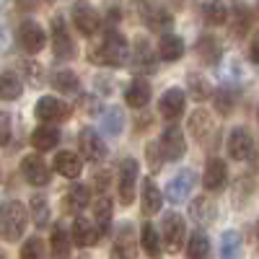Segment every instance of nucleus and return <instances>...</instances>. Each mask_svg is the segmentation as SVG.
Instances as JSON below:
<instances>
[{
  "mask_svg": "<svg viewBox=\"0 0 259 259\" xmlns=\"http://www.w3.org/2000/svg\"><path fill=\"white\" fill-rule=\"evenodd\" d=\"M26 223H29V210L24 207V202L8 200L0 205V239L18 241L26 231Z\"/></svg>",
  "mask_w": 259,
  "mask_h": 259,
  "instance_id": "1",
  "label": "nucleus"
},
{
  "mask_svg": "<svg viewBox=\"0 0 259 259\" xmlns=\"http://www.w3.org/2000/svg\"><path fill=\"white\" fill-rule=\"evenodd\" d=\"M94 60L101 62V65H109V68H124L127 60H130V45H127V39L117 29H109V31L104 34L99 50L94 52Z\"/></svg>",
  "mask_w": 259,
  "mask_h": 259,
  "instance_id": "2",
  "label": "nucleus"
},
{
  "mask_svg": "<svg viewBox=\"0 0 259 259\" xmlns=\"http://www.w3.org/2000/svg\"><path fill=\"white\" fill-rule=\"evenodd\" d=\"M138 13L143 18V24L148 29H153V31L166 34V31H171V26H174V16H171L166 8L150 3V0H140V3H138Z\"/></svg>",
  "mask_w": 259,
  "mask_h": 259,
  "instance_id": "3",
  "label": "nucleus"
},
{
  "mask_svg": "<svg viewBox=\"0 0 259 259\" xmlns=\"http://www.w3.org/2000/svg\"><path fill=\"white\" fill-rule=\"evenodd\" d=\"M161 228H163L161 244L168 249V254H177V251L182 249L184 239H187V226H184V218H182L179 212H168L166 218H163V223H161Z\"/></svg>",
  "mask_w": 259,
  "mask_h": 259,
  "instance_id": "4",
  "label": "nucleus"
},
{
  "mask_svg": "<svg viewBox=\"0 0 259 259\" xmlns=\"http://www.w3.org/2000/svg\"><path fill=\"white\" fill-rule=\"evenodd\" d=\"M34 114L41 124H55V122H65L70 117V106L60 101L57 96H41L34 106Z\"/></svg>",
  "mask_w": 259,
  "mask_h": 259,
  "instance_id": "5",
  "label": "nucleus"
},
{
  "mask_svg": "<svg viewBox=\"0 0 259 259\" xmlns=\"http://www.w3.org/2000/svg\"><path fill=\"white\" fill-rule=\"evenodd\" d=\"M78 148H80V156L91 163H99L106 158V143L94 127H83L78 133Z\"/></svg>",
  "mask_w": 259,
  "mask_h": 259,
  "instance_id": "6",
  "label": "nucleus"
},
{
  "mask_svg": "<svg viewBox=\"0 0 259 259\" xmlns=\"http://www.w3.org/2000/svg\"><path fill=\"white\" fill-rule=\"evenodd\" d=\"M138 161L135 158H124L119 163V182H117V189H119V200L122 205H133L135 202V187H138Z\"/></svg>",
  "mask_w": 259,
  "mask_h": 259,
  "instance_id": "7",
  "label": "nucleus"
},
{
  "mask_svg": "<svg viewBox=\"0 0 259 259\" xmlns=\"http://www.w3.org/2000/svg\"><path fill=\"white\" fill-rule=\"evenodd\" d=\"M130 68H133L135 73H140V75H153L158 70V57L153 55V50H150V45H148L143 36H138L135 45H133Z\"/></svg>",
  "mask_w": 259,
  "mask_h": 259,
  "instance_id": "8",
  "label": "nucleus"
},
{
  "mask_svg": "<svg viewBox=\"0 0 259 259\" xmlns=\"http://www.w3.org/2000/svg\"><path fill=\"white\" fill-rule=\"evenodd\" d=\"M21 174L31 187H45L52 179V168L39 153H31V156H24V161H21Z\"/></svg>",
  "mask_w": 259,
  "mask_h": 259,
  "instance_id": "9",
  "label": "nucleus"
},
{
  "mask_svg": "<svg viewBox=\"0 0 259 259\" xmlns=\"http://www.w3.org/2000/svg\"><path fill=\"white\" fill-rule=\"evenodd\" d=\"M73 24L78 26L80 34L94 36L101 29V16H99V11L91 3H85V0H75V3H73Z\"/></svg>",
  "mask_w": 259,
  "mask_h": 259,
  "instance_id": "10",
  "label": "nucleus"
},
{
  "mask_svg": "<svg viewBox=\"0 0 259 259\" xmlns=\"http://www.w3.org/2000/svg\"><path fill=\"white\" fill-rule=\"evenodd\" d=\"M52 50L60 60H73L75 57V39L70 34V29L65 26V21L60 16L52 18Z\"/></svg>",
  "mask_w": 259,
  "mask_h": 259,
  "instance_id": "11",
  "label": "nucleus"
},
{
  "mask_svg": "<svg viewBox=\"0 0 259 259\" xmlns=\"http://www.w3.org/2000/svg\"><path fill=\"white\" fill-rule=\"evenodd\" d=\"M158 150L163 161H179L184 153H187V143H184V133L179 127L168 124L163 133H161V140H158Z\"/></svg>",
  "mask_w": 259,
  "mask_h": 259,
  "instance_id": "12",
  "label": "nucleus"
},
{
  "mask_svg": "<svg viewBox=\"0 0 259 259\" xmlns=\"http://www.w3.org/2000/svg\"><path fill=\"white\" fill-rule=\"evenodd\" d=\"M45 41H47L45 29H41L36 21H31V18L21 21V26H18V45H21V50L29 52V55H36V52L45 50Z\"/></svg>",
  "mask_w": 259,
  "mask_h": 259,
  "instance_id": "13",
  "label": "nucleus"
},
{
  "mask_svg": "<svg viewBox=\"0 0 259 259\" xmlns=\"http://www.w3.org/2000/svg\"><path fill=\"white\" fill-rule=\"evenodd\" d=\"M226 150L233 161H249L254 153V138L249 135L246 127H233L226 140Z\"/></svg>",
  "mask_w": 259,
  "mask_h": 259,
  "instance_id": "14",
  "label": "nucleus"
},
{
  "mask_svg": "<svg viewBox=\"0 0 259 259\" xmlns=\"http://www.w3.org/2000/svg\"><path fill=\"white\" fill-rule=\"evenodd\" d=\"M99 239H101L99 226H96L91 218H83V215H78L75 223H73V231H70V241H73L75 246L85 249V246H96Z\"/></svg>",
  "mask_w": 259,
  "mask_h": 259,
  "instance_id": "15",
  "label": "nucleus"
},
{
  "mask_svg": "<svg viewBox=\"0 0 259 259\" xmlns=\"http://www.w3.org/2000/svg\"><path fill=\"white\" fill-rule=\"evenodd\" d=\"M194 182H197V174H194L192 168L179 171V174H177L174 179H171V182H168V187H166V200H168V202H174V205L184 202V200L189 197V192H192Z\"/></svg>",
  "mask_w": 259,
  "mask_h": 259,
  "instance_id": "16",
  "label": "nucleus"
},
{
  "mask_svg": "<svg viewBox=\"0 0 259 259\" xmlns=\"http://www.w3.org/2000/svg\"><path fill=\"white\" fill-rule=\"evenodd\" d=\"M194 11L210 26H223L228 21V8L223 0H194Z\"/></svg>",
  "mask_w": 259,
  "mask_h": 259,
  "instance_id": "17",
  "label": "nucleus"
},
{
  "mask_svg": "<svg viewBox=\"0 0 259 259\" xmlns=\"http://www.w3.org/2000/svg\"><path fill=\"white\" fill-rule=\"evenodd\" d=\"M91 202V187L85 184H73L68 189V194L62 197V210L70 212V215H80Z\"/></svg>",
  "mask_w": 259,
  "mask_h": 259,
  "instance_id": "18",
  "label": "nucleus"
},
{
  "mask_svg": "<svg viewBox=\"0 0 259 259\" xmlns=\"http://www.w3.org/2000/svg\"><path fill=\"white\" fill-rule=\"evenodd\" d=\"M202 184H205V189H210V192H221V189H226V184H228V168H226V161H221V158H210L207 166H205Z\"/></svg>",
  "mask_w": 259,
  "mask_h": 259,
  "instance_id": "19",
  "label": "nucleus"
},
{
  "mask_svg": "<svg viewBox=\"0 0 259 259\" xmlns=\"http://www.w3.org/2000/svg\"><path fill=\"white\" fill-rule=\"evenodd\" d=\"M52 168L57 174H62L65 179H78L80 171H83V161H80L78 153H73V150H60L52 161Z\"/></svg>",
  "mask_w": 259,
  "mask_h": 259,
  "instance_id": "20",
  "label": "nucleus"
},
{
  "mask_svg": "<svg viewBox=\"0 0 259 259\" xmlns=\"http://www.w3.org/2000/svg\"><path fill=\"white\" fill-rule=\"evenodd\" d=\"M124 101H127V106H133V109H145L148 101H150V83L145 78L130 80L127 89H124Z\"/></svg>",
  "mask_w": 259,
  "mask_h": 259,
  "instance_id": "21",
  "label": "nucleus"
},
{
  "mask_svg": "<svg viewBox=\"0 0 259 259\" xmlns=\"http://www.w3.org/2000/svg\"><path fill=\"white\" fill-rule=\"evenodd\" d=\"M184 94L179 89H168L163 91V96L158 99V112L166 117V119H177L184 114Z\"/></svg>",
  "mask_w": 259,
  "mask_h": 259,
  "instance_id": "22",
  "label": "nucleus"
},
{
  "mask_svg": "<svg viewBox=\"0 0 259 259\" xmlns=\"http://www.w3.org/2000/svg\"><path fill=\"white\" fill-rule=\"evenodd\" d=\"M189 215L197 226H210L215 218H218V207L210 197H194L189 205Z\"/></svg>",
  "mask_w": 259,
  "mask_h": 259,
  "instance_id": "23",
  "label": "nucleus"
},
{
  "mask_svg": "<svg viewBox=\"0 0 259 259\" xmlns=\"http://www.w3.org/2000/svg\"><path fill=\"white\" fill-rule=\"evenodd\" d=\"M158 55L161 60H168V62H177L184 57V39L177 36V34H161V41H158Z\"/></svg>",
  "mask_w": 259,
  "mask_h": 259,
  "instance_id": "24",
  "label": "nucleus"
},
{
  "mask_svg": "<svg viewBox=\"0 0 259 259\" xmlns=\"http://www.w3.org/2000/svg\"><path fill=\"white\" fill-rule=\"evenodd\" d=\"M194 50H197V57H200L205 65H218V62H221V55H223L221 41L215 39V36H210V34H202V36L197 39V45H194Z\"/></svg>",
  "mask_w": 259,
  "mask_h": 259,
  "instance_id": "25",
  "label": "nucleus"
},
{
  "mask_svg": "<svg viewBox=\"0 0 259 259\" xmlns=\"http://www.w3.org/2000/svg\"><path fill=\"white\" fill-rule=\"evenodd\" d=\"M109 259H138V249H135V241H133V228L124 226L117 236V241L112 246V254Z\"/></svg>",
  "mask_w": 259,
  "mask_h": 259,
  "instance_id": "26",
  "label": "nucleus"
},
{
  "mask_svg": "<svg viewBox=\"0 0 259 259\" xmlns=\"http://www.w3.org/2000/svg\"><path fill=\"white\" fill-rule=\"evenodd\" d=\"M31 145L39 150V153H47V150L57 148L60 145V133L57 127H50V124H41L31 133Z\"/></svg>",
  "mask_w": 259,
  "mask_h": 259,
  "instance_id": "27",
  "label": "nucleus"
},
{
  "mask_svg": "<svg viewBox=\"0 0 259 259\" xmlns=\"http://www.w3.org/2000/svg\"><path fill=\"white\" fill-rule=\"evenodd\" d=\"M140 200H143V212L145 215H156L163 205V194L161 189L156 187L153 179H145L143 182V189H140Z\"/></svg>",
  "mask_w": 259,
  "mask_h": 259,
  "instance_id": "28",
  "label": "nucleus"
},
{
  "mask_svg": "<svg viewBox=\"0 0 259 259\" xmlns=\"http://www.w3.org/2000/svg\"><path fill=\"white\" fill-rule=\"evenodd\" d=\"M70 249H73L70 233L65 231V226H55L52 228V239H50L52 259H70Z\"/></svg>",
  "mask_w": 259,
  "mask_h": 259,
  "instance_id": "29",
  "label": "nucleus"
},
{
  "mask_svg": "<svg viewBox=\"0 0 259 259\" xmlns=\"http://www.w3.org/2000/svg\"><path fill=\"white\" fill-rule=\"evenodd\" d=\"M212 130H215V124H212V119H210V114H207L205 109L192 112V117H189V133H192V138H194V140L205 143V140L210 138Z\"/></svg>",
  "mask_w": 259,
  "mask_h": 259,
  "instance_id": "30",
  "label": "nucleus"
},
{
  "mask_svg": "<svg viewBox=\"0 0 259 259\" xmlns=\"http://www.w3.org/2000/svg\"><path fill=\"white\" fill-rule=\"evenodd\" d=\"M112 215H114L112 197H109V194H104V192H101V197L94 202V223L99 226V231H101V233H106V231H109V226H112Z\"/></svg>",
  "mask_w": 259,
  "mask_h": 259,
  "instance_id": "31",
  "label": "nucleus"
},
{
  "mask_svg": "<svg viewBox=\"0 0 259 259\" xmlns=\"http://www.w3.org/2000/svg\"><path fill=\"white\" fill-rule=\"evenodd\" d=\"M140 246H143V251H145L150 259H161V254H163L161 236H158V231L150 226V223H145V226L140 228Z\"/></svg>",
  "mask_w": 259,
  "mask_h": 259,
  "instance_id": "32",
  "label": "nucleus"
},
{
  "mask_svg": "<svg viewBox=\"0 0 259 259\" xmlns=\"http://www.w3.org/2000/svg\"><path fill=\"white\" fill-rule=\"evenodd\" d=\"M21 94H24V80H21L16 73H11V70L0 73V99L3 101H16V99H21Z\"/></svg>",
  "mask_w": 259,
  "mask_h": 259,
  "instance_id": "33",
  "label": "nucleus"
},
{
  "mask_svg": "<svg viewBox=\"0 0 259 259\" xmlns=\"http://www.w3.org/2000/svg\"><path fill=\"white\" fill-rule=\"evenodd\" d=\"M244 254V241L239 231H226L221 239V259H241Z\"/></svg>",
  "mask_w": 259,
  "mask_h": 259,
  "instance_id": "34",
  "label": "nucleus"
},
{
  "mask_svg": "<svg viewBox=\"0 0 259 259\" xmlns=\"http://www.w3.org/2000/svg\"><path fill=\"white\" fill-rule=\"evenodd\" d=\"M187 259H210V239L202 231H194L187 239Z\"/></svg>",
  "mask_w": 259,
  "mask_h": 259,
  "instance_id": "35",
  "label": "nucleus"
},
{
  "mask_svg": "<svg viewBox=\"0 0 259 259\" xmlns=\"http://www.w3.org/2000/svg\"><path fill=\"white\" fill-rule=\"evenodd\" d=\"M249 26H251V13H249V8L246 6H233V11H231V34L236 36V39H241L246 31H249Z\"/></svg>",
  "mask_w": 259,
  "mask_h": 259,
  "instance_id": "36",
  "label": "nucleus"
},
{
  "mask_svg": "<svg viewBox=\"0 0 259 259\" xmlns=\"http://www.w3.org/2000/svg\"><path fill=\"white\" fill-rule=\"evenodd\" d=\"M187 89H189V96L194 101H205L212 94V85H210V80L202 73H189L187 75Z\"/></svg>",
  "mask_w": 259,
  "mask_h": 259,
  "instance_id": "37",
  "label": "nucleus"
},
{
  "mask_svg": "<svg viewBox=\"0 0 259 259\" xmlns=\"http://www.w3.org/2000/svg\"><path fill=\"white\" fill-rule=\"evenodd\" d=\"M52 85L60 94H75L80 83H78V75L70 68H60V70L52 73Z\"/></svg>",
  "mask_w": 259,
  "mask_h": 259,
  "instance_id": "38",
  "label": "nucleus"
},
{
  "mask_svg": "<svg viewBox=\"0 0 259 259\" xmlns=\"http://www.w3.org/2000/svg\"><path fill=\"white\" fill-rule=\"evenodd\" d=\"M124 127V112L119 106H109L104 114H101V130L106 135H119Z\"/></svg>",
  "mask_w": 259,
  "mask_h": 259,
  "instance_id": "39",
  "label": "nucleus"
},
{
  "mask_svg": "<svg viewBox=\"0 0 259 259\" xmlns=\"http://www.w3.org/2000/svg\"><path fill=\"white\" fill-rule=\"evenodd\" d=\"M29 210H31V218H34L36 228H45L50 223V202L41 197V194H34V197H31Z\"/></svg>",
  "mask_w": 259,
  "mask_h": 259,
  "instance_id": "40",
  "label": "nucleus"
},
{
  "mask_svg": "<svg viewBox=\"0 0 259 259\" xmlns=\"http://www.w3.org/2000/svg\"><path fill=\"white\" fill-rule=\"evenodd\" d=\"M18 259H47V254H45V241H41L39 236H31V239H26L24 246H21Z\"/></svg>",
  "mask_w": 259,
  "mask_h": 259,
  "instance_id": "41",
  "label": "nucleus"
},
{
  "mask_svg": "<svg viewBox=\"0 0 259 259\" xmlns=\"http://www.w3.org/2000/svg\"><path fill=\"white\" fill-rule=\"evenodd\" d=\"M210 96H212V104H215V112H218L221 117H228L233 112V96H231L228 89H218Z\"/></svg>",
  "mask_w": 259,
  "mask_h": 259,
  "instance_id": "42",
  "label": "nucleus"
},
{
  "mask_svg": "<svg viewBox=\"0 0 259 259\" xmlns=\"http://www.w3.org/2000/svg\"><path fill=\"white\" fill-rule=\"evenodd\" d=\"M21 73H24V80H29L31 85H39L41 78H45L39 62H34V60H24V62H21Z\"/></svg>",
  "mask_w": 259,
  "mask_h": 259,
  "instance_id": "43",
  "label": "nucleus"
},
{
  "mask_svg": "<svg viewBox=\"0 0 259 259\" xmlns=\"http://www.w3.org/2000/svg\"><path fill=\"white\" fill-rule=\"evenodd\" d=\"M11 133H13V122L8 112H0V145L11 143Z\"/></svg>",
  "mask_w": 259,
  "mask_h": 259,
  "instance_id": "44",
  "label": "nucleus"
},
{
  "mask_svg": "<svg viewBox=\"0 0 259 259\" xmlns=\"http://www.w3.org/2000/svg\"><path fill=\"white\" fill-rule=\"evenodd\" d=\"M145 156L150 161V171H161V163H163V156H161V150H158V143H150L145 148Z\"/></svg>",
  "mask_w": 259,
  "mask_h": 259,
  "instance_id": "45",
  "label": "nucleus"
},
{
  "mask_svg": "<svg viewBox=\"0 0 259 259\" xmlns=\"http://www.w3.org/2000/svg\"><path fill=\"white\" fill-rule=\"evenodd\" d=\"M94 83H96L99 94H106V96H109V94L114 91V89H112V85H114V80H112V78H106V75H101V73L94 78Z\"/></svg>",
  "mask_w": 259,
  "mask_h": 259,
  "instance_id": "46",
  "label": "nucleus"
},
{
  "mask_svg": "<svg viewBox=\"0 0 259 259\" xmlns=\"http://www.w3.org/2000/svg\"><path fill=\"white\" fill-rule=\"evenodd\" d=\"M80 104H83V112H89V114H99L101 112L99 109V99H94V96H83Z\"/></svg>",
  "mask_w": 259,
  "mask_h": 259,
  "instance_id": "47",
  "label": "nucleus"
},
{
  "mask_svg": "<svg viewBox=\"0 0 259 259\" xmlns=\"http://www.w3.org/2000/svg\"><path fill=\"white\" fill-rule=\"evenodd\" d=\"M94 187H96L99 192H106V187H109V171H96Z\"/></svg>",
  "mask_w": 259,
  "mask_h": 259,
  "instance_id": "48",
  "label": "nucleus"
},
{
  "mask_svg": "<svg viewBox=\"0 0 259 259\" xmlns=\"http://www.w3.org/2000/svg\"><path fill=\"white\" fill-rule=\"evenodd\" d=\"M249 57H251V62H256V65H259V31L254 34L251 45H249Z\"/></svg>",
  "mask_w": 259,
  "mask_h": 259,
  "instance_id": "49",
  "label": "nucleus"
},
{
  "mask_svg": "<svg viewBox=\"0 0 259 259\" xmlns=\"http://www.w3.org/2000/svg\"><path fill=\"white\" fill-rule=\"evenodd\" d=\"M39 6V0H18V8H26V11H34Z\"/></svg>",
  "mask_w": 259,
  "mask_h": 259,
  "instance_id": "50",
  "label": "nucleus"
},
{
  "mask_svg": "<svg viewBox=\"0 0 259 259\" xmlns=\"http://www.w3.org/2000/svg\"><path fill=\"white\" fill-rule=\"evenodd\" d=\"M171 3H174L177 8H182V6H184V0H171Z\"/></svg>",
  "mask_w": 259,
  "mask_h": 259,
  "instance_id": "51",
  "label": "nucleus"
},
{
  "mask_svg": "<svg viewBox=\"0 0 259 259\" xmlns=\"http://www.w3.org/2000/svg\"><path fill=\"white\" fill-rule=\"evenodd\" d=\"M78 259H91V256H89V254H80V256H78Z\"/></svg>",
  "mask_w": 259,
  "mask_h": 259,
  "instance_id": "52",
  "label": "nucleus"
},
{
  "mask_svg": "<svg viewBox=\"0 0 259 259\" xmlns=\"http://www.w3.org/2000/svg\"><path fill=\"white\" fill-rule=\"evenodd\" d=\"M47 3H55V0H47Z\"/></svg>",
  "mask_w": 259,
  "mask_h": 259,
  "instance_id": "53",
  "label": "nucleus"
},
{
  "mask_svg": "<svg viewBox=\"0 0 259 259\" xmlns=\"http://www.w3.org/2000/svg\"><path fill=\"white\" fill-rule=\"evenodd\" d=\"M0 3H3V0H0Z\"/></svg>",
  "mask_w": 259,
  "mask_h": 259,
  "instance_id": "54",
  "label": "nucleus"
}]
</instances>
